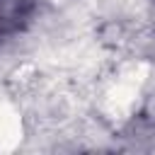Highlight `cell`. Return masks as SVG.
Listing matches in <instances>:
<instances>
[{
	"label": "cell",
	"instance_id": "cell-1",
	"mask_svg": "<svg viewBox=\"0 0 155 155\" xmlns=\"http://www.w3.org/2000/svg\"><path fill=\"white\" fill-rule=\"evenodd\" d=\"M36 12L34 0H0V44L22 34Z\"/></svg>",
	"mask_w": 155,
	"mask_h": 155
}]
</instances>
